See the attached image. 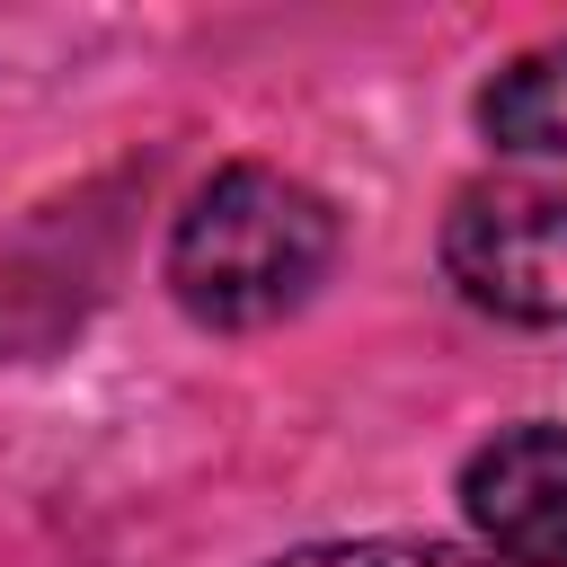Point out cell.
Wrapping results in <instances>:
<instances>
[{"label":"cell","instance_id":"1","mask_svg":"<svg viewBox=\"0 0 567 567\" xmlns=\"http://www.w3.org/2000/svg\"><path fill=\"white\" fill-rule=\"evenodd\" d=\"M337 257V213L284 168H221L168 230V292L204 328H266L310 301Z\"/></svg>","mask_w":567,"mask_h":567},{"label":"cell","instance_id":"2","mask_svg":"<svg viewBox=\"0 0 567 567\" xmlns=\"http://www.w3.org/2000/svg\"><path fill=\"white\" fill-rule=\"evenodd\" d=\"M443 275L532 328H567V195L549 186H478L443 221Z\"/></svg>","mask_w":567,"mask_h":567},{"label":"cell","instance_id":"3","mask_svg":"<svg viewBox=\"0 0 567 567\" xmlns=\"http://www.w3.org/2000/svg\"><path fill=\"white\" fill-rule=\"evenodd\" d=\"M461 505L496 567H567V425H505L478 443Z\"/></svg>","mask_w":567,"mask_h":567},{"label":"cell","instance_id":"4","mask_svg":"<svg viewBox=\"0 0 567 567\" xmlns=\"http://www.w3.org/2000/svg\"><path fill=\"white\" fill-rule=\"evenodd\" d=\"M478 124L505 142V151H532V159H567V44H540L523 62H505L478 97Z\"/></svg>","mask_w":567,"mask_h":567},{"label":"cell","instance_id":"5","mask_svg":"<svg viewBox=\"0 0 567 567\" xmlns=\"http://www.w3.org/2000/svg\"><path fill=\"white\" fill-rule=\"evenodd\" d=\"M275 567H496L478 549H452V540H319V549H292Z\"/></svg>","mask_w":567,"mask_h":567}]
</instances>
